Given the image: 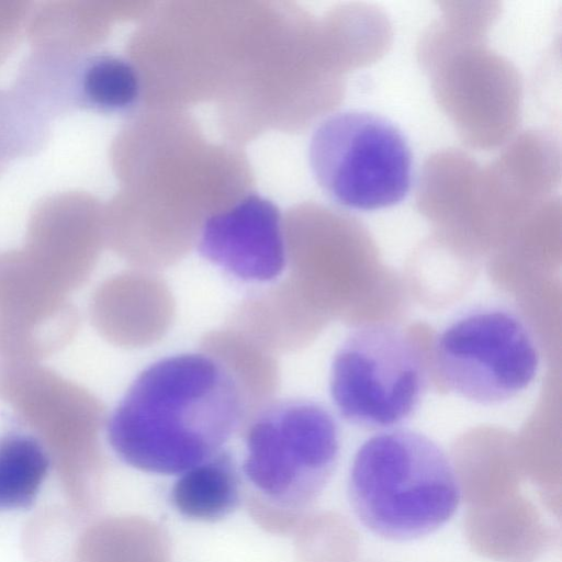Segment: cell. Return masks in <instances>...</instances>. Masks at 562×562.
I'll list each match as a JSON object with an SVG mask.
<instances>
[{"label": "cell", "instance_id": "6da1fadb", "mask_svg": "<svg viewBox=\"0 0 562 562\" xmlns=\"http://www.w3.org/2000/svg\"><path fill=\"white\" fill-rule=\"evenodd\" d=\"M247 422L234 378L220 361L199 351L144 369L112 412L106 437L130 467L179 475L221 451Z\"/></svg>", "mask_w": 562, "mask_h": 562}, {"label": "cell", "instance_id": "7a4b0ae2", "mask_svg": "<svg viewBox=\"0 0 562 562\" xmlns=\"http://www.w3.org/2000/svg\"><path fill=\"white\" fill-rule=\"evenodd\" d=\"M241 431L249 516L271 533H294L336 469L340 432L335 417L312 400L272 401Z\"/></svg>", "mask_w": 562, "mask_h": 562}, {"label": "cell", "instance_id": "3957f363", "mask_svg": "<svg viewBox=\"0 0 562 562\" xmlns=\"http://www.w3.org/2000/svg\"><path fill=\"white\" fill-rule=\"evenodd\" d=\"M347 490L359 521L373 535L396 542L437 531L461 501L447 453L429 437L403 428L379 432L359 447Z\"/></svg>", "mask_w": 562, "mask_h": 562}, {"label": "cell", "instance_id": "277c9868", "mask_svg": "<svg viewBox=\"0 0 562 562\" xmlns=\"http://www.w3.org/2000/svg\"><path fill=\"white\" fill-rule=\"evenodd\" d=\"M308 161L324 193L349 210L393 206L412 187L406 137L386 117L367 111H342L322 121L310 140Z\"/></svg>", "mask_w": 562, "mask_h": 562}, {"label": "cell", "instance_id": "5b68a950", "mask_svg": "<svg viewBox=\"0 0 562 562\" xmlns=\"http://www.w3.org/2000/svg\"><path fill=\"white\" fill-rule=\"evenodd\" d=\"M432 363L448 390L476 404L496 405L533 382L540 350L520 314L486 304L458 315L438 333Z\"/></svg>", "mask_w": 562, "mask_h": 562}, {"label": "cell", "instance_id": "8992f818", "mask_svg": "<svg viewBox=\"0 0 562 562\" xmlns=\"http://www.w3.org/2000/svg\"><path fill=\"white\" fill-rule=\"evenodd\" d=\"M427 382L425 357L411 336L394 325L374 323L355 328L338 347L329 392L346 422L383 429L415 413Z\"/></svg>", "mask_w": 562, "mask_h": 562}, {"label": "cell", "instance_id": "52a82bcc", "mask_svg": "<svg viewBox=\"0 0 562 562\" xmlns=\"http://www.w3.org/2000/svg\"><path fill=\"white\" fill-rule=\"evenodd\" d=\"M196 247L210 262L246 282L272 281L286 268L282 215L272 201L257 193L207 216Z\"/></svg>", "mask_w": 562, "mask_h": 562}, {"label": "cell", "instance_id": "ba28073f", "mask_svg": "<svg viewBox=\"0 0 562 562\" xmlns=\"http://www.w3.org/2000/svg\"><path fill=\"white\" fill-rule=\"evenodd\" d=\"M103 333L117 345L138 348L161 339L175 316V301L155 272L138 269L109 280L95 301Z\"/></svg>", "mask_w": 562, "mask_h": 562}, {"label": "cell", "instance_id": "9c48e42d", "mask_svg": "<svg viewBox=\"0 0 562 562\" xmlns=\"http://www.w3.org/2000/svg\"><path fill=\"white\" fill-rule=\"evenodd\" d=\"M307 318V303L284 279L246 297L232 313L227 327L276 355L304 344Z\"/></svg>", "mask_w": 562, "mask_h": 562}, {"label": "cell", "instance_id": "30bf717a", "mask_svg": "<svg viewBox=\"0 0 562 562\" xmlns=\"http://www.w3.org/2000/svg\"><path fill=\"white\" fill-rule=\"evenodd\" d=\"M243 495L241 472L232 453L222 449L178 475L170 503L183 518L216 522L239 507Z\"/></svg>", "mask_w": 562, "mask_h": 562}, {"label": "cell", "instance_id": "8fae6325", "mask_svg": "<svg viewBox=\"0 0 562 562\" xmlns=\"http://www.w3.org/2000/svg\"><path fill=\"white\" fill-rule=\"evenodd\" d=\"M142 82L136 67L112 53H95L74 61L70 94L74 106L103 114H123L140 99Z\"/></svg>", "mask_w": 562, "mask_h": 562}, {"label": "cell", "instance_id": "7c38bea8", "mask_svg": "<svg viewBox=\"0 0 562 562\" xmlns=\"http://www.w3.org/2000/svg\"><path fill=\"white\" fill-rule=\"evenodd\" d=\"M200 351L220 361L234 378L244 396L248 420L272 402L279 385L274 355L229 327L207 333Z\"/></svg>", "mask_w": 562, "mask_h": 562}, {"label": "cell", "instance_id": "4fadbf2b", "mask_svg": "<svg viewBox=\"0 0 562 562\" xmlns=\"http://www.w3.org/2000/svg\"><path fill=\"white\" fill-rule=\"evenodd\" d=\"M49 468L42 443L23 432L0 438V509L27 507Z\"/></svg>", "mask_w": 562, "mask_h": 562}]
</instances>
